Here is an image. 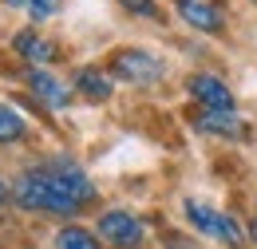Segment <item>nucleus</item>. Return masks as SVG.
<instances>
[{
  "label": "nucleus",
  "instance_id": "nucleus-1",
  "mask_svg": "<svg viewBox=\"0 0 257 249\" xmlns=\"http://www.w3.org/2000/svg\"><path fill=\"white\" fill-rule=\"evenodd\" d=\"M12 198L24 210H48V214H75L79 206H87L95 198V186L83 178L79 166H71L67 158H56L48 166H36L28 174H20L12 182Z\"/></svg>",
  "mask_w": 257,
  "mask_h": 249
},
{
  "label": "nucleus",
  "instance_id": "nucleus-2",
  "mask_svg": "<svg viewBox=\"0 0 257 249\" xmlns=\"http://www.w3.org/2000/svg\"><path fill=\"white\" fill-rule=\"evenodd\" d=\"M186 214H190L194 229H202L206 237H218V241H225V245H241V229H237V221L225 218V214H218L214 206H206V202H186Z\"/></svg>",
  "mask_w": 257,
  "mask_h": 249
},
{
  "label": "nucleus",
  "instance_id": "nucleus-3",
  "mask_svg": "<svg viewBox=\"0 0 257 249\" xmlns=\"http://www.w3.org/2000/svg\"><path fill=\"white\" fill-rule=\"evenodd\" d=\"M111 71L119 79H131V83H155L162 75V63L143 48H123V52L111 56Z\"/></svg>",
  "mask_w": 257,
  "mask_h": 249
},
{
  "label": "nucleus",
  "instance_id": "nucleus-4",
  "mask_svg": "<svg viewBox=\"0 0 257 249\" xmlns=\"http://www.w3.org/2000/svg\"><path fill=\"white\" fill-rule=\"evenodd\" d=\"M99 237L115 249H135L143 241V221L131 218L127 210H107L99 218Z\"/></svg>",
  "mask_w": 257,
  "mask_h": 249
},
{
  "label": "nucleus",
  "instance_id": "nucleus-5",
  "mask_svg": "<svg viewBox=\"0 0 257 249\" xmlns=\"http://www.w3.org/2000/svg\"><path fill=\"white\" fill-rule=\"evenodd\" d=\"M190 95L206 107V111H233V91L225 87L222 79H214V75H190Z\"/></svg>",
  "mask_w": 257,
  "mask_h": 249
},
{
  "label": "nucleus",
  "instance_id": "nucleus-6",
  "mask_svg": "<svg viewBox=\"0 0 257 249\" xmlns=\"http://www.w3.org/2000/svg\"><path fill=\"white\" fill-rule=\"evenodd\" d=\"M182 20L190 28H202V32H222L225 28V12L214 4V0H174Z\"/></svg>",
  "mask_w": 257,
  "mask_h": 249
},
{
  "label": "nucleus",
  "instance_id": "nucleus-7",
  "mask_svg": "<svg viewBox=\"0 0 257 249\" xmlns=\"http://www.w3.org/2000/svg\"><path fill=\"white\" fill-rule=\"evenodd\" d=\"M12 48L20 52V60H32V63H52L56 60V44H48L40 32H16V40H12Z\"/></svg>",
  "mask_w": 257,
  "mask_h": 249
},
{
  "label": "nucleus",
  "instance_id": "nucleus-8",
  "mask_svg": "<svg viewBox=\"0 0 257 249\" xmlns=\"http://www.w3.org/2000/svg\"><path fill=\"white\" fill-rule=\"evenodd\" d=\"M198 131H210V135H225V139H241L245 127L233 111H202L198 115Z\"/></svg>",
  "mask_w": 257,
  "mask_h": 249
},
{
  "label": "nucleus",
  "instance_id": "nucleus-9",
  "mask_svg": "<svg viewBox=\"0 0 257 249\" xmlns=\"http://www.w3.org/2000/svg\"><path fill=\"white\" fill-rule=\"evenodd\" d=\"M28 87H32L48 107H67V99H71L67 87L56 79V75H48V71H32V75H28Z\"/></svg>",
  "mask_w": 257,
  "mask_h": 249
},
{
  "label": "nucleus",
  "instance_id": "nucleus-10",
  "mask_svg": "<svg viewBox=\"0 0 257 249\" xmlns=\"http://www.w3.org/2000/svg\"><path fill=\"white\" fill-rule=\"evenodd\" d=\"M75 87L87 95V99H107V95H111V79H107L103 71H95V67H83V71L75 75Z\"/></svg>",
  "mask_w": 257,
  "mask_h": 249
},
{
  "label": "nucleus",
  "instance_id": "nucleus-11",
  "mask_svg": "<svg viewBox=\"0 0 257 249\" xmlns=\"http://www.w3.org/2000/svg\"><path fill=\"white\" fill-rule=\"evenodd\" d=\"M56 249H99V237L87 233L83 225H64L56 233Z\"/></svg>",
  "mask_w": 257,
  "mask_h": 249
},
{
  "label": "nucleus",
  "instance_id": "nucleus-12",
  "mask_svg": "<svg viewBox=\"0 0 257 249\" xmlns=\"http://www.w3.org/2000/svg\"><path fill=\"white\" fill-rule=\"evenodd\" d=\"M28 131L24 123V115L16 111V107H8V103H0V143H16L20 135Z\"/></svg>",
  "mask_w": 257,
  "mask_h": 249
},
{
  "label": "nucleus",
  "instance_id": "nucleus-13",
  "mask_svg": "<svg viewBox=\"0 0 257 249\" xmlns=\"http://www.w3.org/2000/svg\"><path fill=\"white\" fill-rule=\"evenodd\" d=\"M8 8H20V12H28L32 20H48V16H56L60 12V4L64 0H4Z\"/></svg>",
  "mask_w": 257,
  "mask_h": 249
},
{
  "label": "nucleus",
  "instance_id": "nucleus-14",
  "mask_svg": "<svg viewBox=\"0 0 257 249\" xmlns=\"http://www.w3.org/2000/svg\"><path fill=\"white\" fill-rule=\"evenodd\" d=\"M123 8H131V12H139V16H147V20H159V4L155 0H119Z\"/></svg>",
  "mask_w": 257,
  "mask_h": 249
},
{
  "label": "nucleus",
  "instance_id": "nucleus-15",
  "mask_svg": "<svg viewBox=\"0 0 257 249\" xmlns=\"http://www.w3.org/2000/svg\"><path fill=\"white\" fill-rule=\"evenodd\" d=\"M4 202H8V186L0 182V206H4Z\"/></svg>",
  "mask_w": 257,
  "mask_h": 249
},
{
  "label": "nucleus",
  "instance_id": "nucleus-16",
  "mask_svg": "<svg viewBox=\"0 0 257 249\" xmlns=\"http://www.w3.org/2000/svg\"><path fill=\"white\" fill-rule=\"evenodd\" d=\"M253 237H257V221H253Z\"/></svg>",
  "mask_w": 257,
  "mask_h": 249
}]
</instances>
